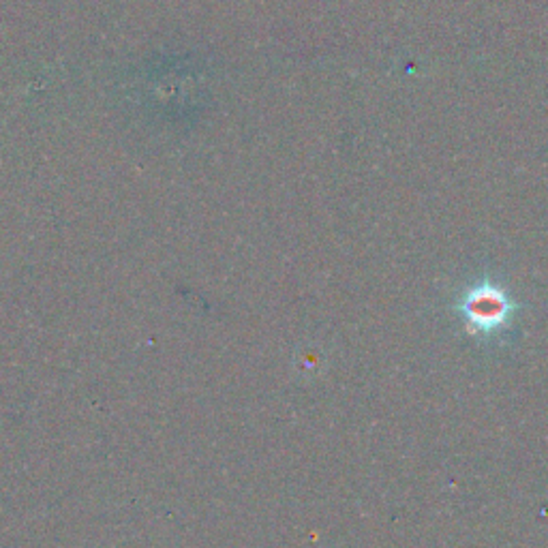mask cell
<instances>
[{
  "instance_id": "1",
  "label": "cell",
  "mask_w": 548,
  "mask_h": 548,
  "mask_svg": "<svg viewBox=\"0 0 548 548\" xmlns=\"http://www.w3.org/2000/svg\"><path fill=\"white\" fill-rule=\"evenodd\" d=\"M519 309L508 289L493 279L469 283L454 302V311L463 319L465 332L478 341H489L504 334Z\"/></svg>"
}]
</instances>
